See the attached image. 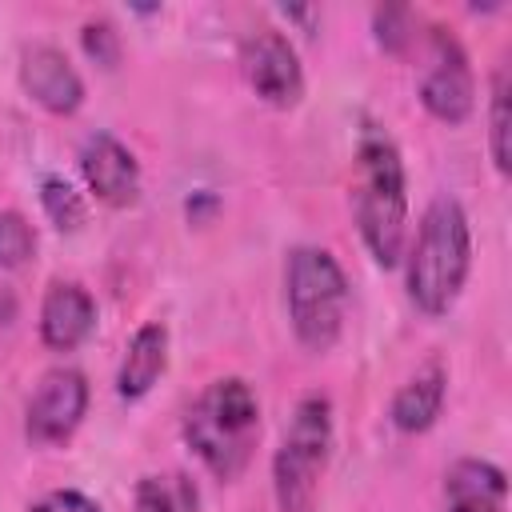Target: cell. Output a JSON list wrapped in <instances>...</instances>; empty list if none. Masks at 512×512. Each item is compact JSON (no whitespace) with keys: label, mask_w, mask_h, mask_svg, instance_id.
<instances>
[{"label":"cell","mask_w":512,"mask_h":512,"mask_svg":"<svg viewBox=\"0 0 512 512\" xmlns=\"http://www.w3.org/2000/svg\"><path fill=\"white\" fill-rule=\"evenodd\" d=\"M352 216L368 256L380 268H396L408 228V184H404L400 148L380 124H364L356 140Z\"/></svg>","instance_id":"obj_1"},{"label":"cell","mask_w":512,"mask_h":512,"mask_svg":"<svg viewBox=\"0 0 512 512\" xmlns=\"http://www.w3.org/2000/svg\"><path fill=\"white\" fill-rule=\"evenodd\" d=\"M184 440L216 480H236L260 440V396L244 376H220L184 412Z\"/></svg>","instance_id":"obj_2"},{"label":"cell","mask_w":512,"mask_h":512,"mask_svg":"<svg viewBox=\"0 0 512 512\" xmlns=\"http://www.w3.org/2000/svg\"><path fill=\"white\" fill-rule=\"evenodd\" d=\"M472 268V228L452 196H436L416 228V244L408 256V300L424 316H444L468 280Z\"/></svg>","instance_id":"obj_3"},{"label":"cell","mask_w":512,"mask_h":512,"mask_svg":"<svg viewBox=\"0 0 512 512\" xmlns=\"http://www.w3.org/2000/svg\"><path fill=\"white\" fill-rule=\"evenodd\" d=\"M284 296L296 340L308 352H328L340 340L348 312V276L328 248L296 244L284 264Z\"/></svg>","instance_id":"obj_4"},{"label":"cell","mask_w":512,"mask_h":512,"mask_svg":"<svg viewBox=\"0 0 512 512\" xmlns=\"http://www.w3.org/2000/svg\"><path fill=\"white\" fill-rule=\"evenodd\" d=\"M332 456V400L320 392L300 396L292 408L280 448L272 456V492L280 512H312L320 476Z\"/></svg>","instance_id":"obj_5"},{"label":"cell","mask_w":512,"mask_h":512,"mask_svg":"<svg viewBox=\"0 0 512 512\" xmlns=\"http://www.w3.org/2000/svg\"><path fill=\"white\" fill-rule=\"evenodd\" d=\"M420 104L444 124H464L476 104V76H472L468 52L444 28L428 32V56H424V72H420Z\"/></svg>","instance_id":"obj_6"},{"label":"cell","mask_w":512,"mask_h":512,"mask_svg":"<svg viewBox=\"0 0 512 512\" xmlns=\"http://www.w3.org/2000/svg\"><path fill=\"white\" fill-rule=\"evenodd\" d=\"M240 68L248 88L272 108H296L304 96V68L292 40L280 28H256L240 44Z\"/></svg>","instance_id":"obj_7"},{"label":"cell","mask_w":512,"mask_h":512,"mask_svg":"<svg viewBox=\"0 0 512 512\" xmlns=\"http://www.w3.org/2000/svg\"><path fill=\"white\" fill-rule=\"evenodd\" d=\"M88 412V380L76 368H48L40 384L28 396L24 408V432L36 444H60L68 440Z\"/></svg>","instance_id":"obj_8"},{"label":"cell","mask_w":512,"mask_h":512,"mask_svg":"<svg viewBox=\"0 0 512 512\" xmlns=\"http://www.w3.org/2000/svg\"><path fill=\"white\" fill-rule=\"evenodd\" d=\"M80 172L96 200L108 208H128L140 200V164L136 156L108 132H92L80 144Z\"/></svg>","instance_id":"obj_9"},{"label":"cell","mask_w":512,"mask_h":512,"mask_svg":"<svg viewBox=\"0 0 512 512\" xmlns=\"http://www.w3.org/2000/svg\"><path fill=\"white\" fill-rule=\"evenodd\" d=\"M20 84L52 116H72L84 104V80H80V72L72 68V60L56 44L24 48V56H20Z\"/></svg>","instance_id":"obj_10"},{"label":"cell","mask_w":512,"mask_h":512,"mask_svg":"<svg viewBox=\"0 0 512 512\" xmlns=\"http://www.w3.org/2000/svg\"><path fill=\"white\" fill-rule=\"evenodd\" d=\"M96 328V300L76 280H52L40 300V340L52 352L80 348Z\"/></svg>","instance_id":"obj_11"},{"label":"cell","mask_w":512,"mask_h":512,"mask_svg":"<svg viewBox=\"0 0 512 512\" xmlns=\"http://www.w3.org/2000/svg\"><path fill=\"white\" fill-rule=\"evenodd\" d=\"M444 512H508V476L492 460H456L444 472Z\"/></svg>","instance_id":"obj_12"},{"label":"cell","mask_w":512,"mask_h":512,"mask_svg":"<svg viewBox=\"0 0 512 512\" xmlns=\"http://www.w3.org/2000/svg\"><path fill=\"white\" fill-rule=\"evenodd\" d=\"M164 368H168V328L160 320H148L132 332L128 348H124V360L116 372V392L124 400H140L152 392V384L164 376Z\"/></svg>","instance_id":"obj_13"},{"label":"cell","mask_w":512,"mask_h":512,"mask_svg":"<svg viewBox=\"0 0 512 512\" xmlns=\"http://www.w3.org/2000/svg\"><path fill=\"white\" fill-rule=\"evenodd\" d=\"M444 392H448L444 368H440V364H424L412 380H404V384L396 388V396H392V404H388V420H392L400 432H408V436L428 432V428L436 424L440 408H444Z\"/></svg>","instance_id":"obj_14"},{"label":"cell","mask_w":512,"mask_h":512,"mask_svg":"<svg viewBox=\"0 0 512 512\" xmlns=\"http://www.w3.org/2000/svg\"><path fill=\"white\" fill-rule=\"evenodd\" d=\"M132 512H200V488L188 472H152L136 484Z\"/></svg>","instance_id":"obj_15"},{"label":"cell","mask_w":512,"mask_h":512,"mask_svg":"<svg viewBox=\"0 0 512 512\" xmlns=\"http://www.w3.org/2000/svg\"><path fill=\"white\" fill-rule=\"evenodd\" d=\"M508 132H512V120H508V68L500 64L496 76H492V96H488V152H492V164H496L500 176H508V168H512Z\"/></svg>","instance_id":"obj_16"},{"label":"cell","mask_w":512,"mask_h":512,"mask_svg":"<svg viewBox=\"0 0 512 512\" xmlns=\"http://www.w3.org/2000/svg\"><path fill=\"white\" fill-rule=\"evenodd\" d=\"M40 204H44V216L60 228V232H76L84 224V200L80 192L64 180V176H44L40 180Z\"/></svg>","instance_id":"obj_17"},{"label":"cell","mask_w":512,"mask_h":512,"mask_svg":"<svg viewBox=\"0 0 512 512\" xmlns=\"http://www.w3.org/2000/svg\"><path fill=\"white\" fill-rule=\"evenodd\" d=\"M32 252H36L32 224L16 208H4L0 212V268H20V264H28Z\"/></svg>","instance_id":"obj_18"},{"label":"cell","mask_w":512,"mask_h":512,"mask_svg":"<svg viewBox=\"0 0 512 512\" xmlns=\"http://www.w3.org/2000/svg\"><path fill=\"white\" fill-rule=\"evenodd\" d=\"M372 28H376V40H380L384 52H404V48L412 44V32H416V28H412V12L400 8V4L376 8Z\"/></svg>","instance_id":"obj_19"},{"label":"cell","mask_w":512,"mask_h":512,"mask_svg":"<svg viewBox=\"0 0 512 512\" xmlns=\"http://www.w3.org/2000/svg\"><path fill=\"white\" fill-rule=\"evenodd\" d=\"M84 52L100 68H116L120 64V32L108 20H88L84 24Z\"/></svg>","instance_id":"obj_20"},{"label":"cell","mask_w":512,"mask_h":512,"mask_svg":"<svg viewBox=\"0 0 512 512\" xmlns=\"http://www.w3.org/2000/svg\"><path fill=\"white\" fill-rule=\"evenodd\" d=\"M32 512H104V508L92 496L76 492V488H56V492H44L32 504Z\"/></svg>","instance_id":"obj_21"}]
</instances>
